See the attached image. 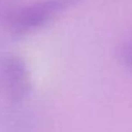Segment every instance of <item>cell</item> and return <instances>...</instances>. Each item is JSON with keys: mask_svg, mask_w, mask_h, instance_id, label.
Instances as JSON below:
<instances>
[{"mask_svg": "<svg viewBox=\"0 0 132 132\" xmlns=\"http://www.w3.org/2000/svg\"><path fill=\"white\" fill-rule=\"evenodd\" d=\"M80 1L81 0H39L18 6L9 22V28L17 35L35 32Z\"/></svg>", "mask_w": 132, "mask_h": 132, "instance_id": "cell-1", "label": "cell"}, {"mask_svg": "<svg viewBox=\"0 0 132 132\" xmlns=\"http://www.w3.org/2000/svg\"><path fill=\"white\" fill-rule=\"evenodd\" d=\"M32 90L30 69L17 55L0 56V94L14 103L26 100Z\"/></svg>", "mask_w": 132, "mask_h": 132, "instance_id": "cell-2", "label": "cell"}, {"mask_svg": "<svg viewBox=\"0 0 132 132\" xmlns=\"http://www.w3.org/2000/svg\"><path fill=\"white\" fill-rule=\"evenodd\" d=\"M17 0H0V27L8 26L9 22L17 10Z\"/></svg>", "mask_w": 132, "mask_h": 132, "instance_id": "cell-3", "label": "cell"}, {"mask_svg": "<svg viewBox=\"0 0 132 132\" xmlns=\"http://www.w3.org/2000/svg\"><path fill=\"white\" fill-rule=\"evenodd\" d=\"M121 58L123 60V63L132 69V39L128 41H126L121 47Z\"/></svg>", "mask_w": 132, "mask_h": 132, "instance_id": "cell-4", "label": "cell"}]
</instances>
